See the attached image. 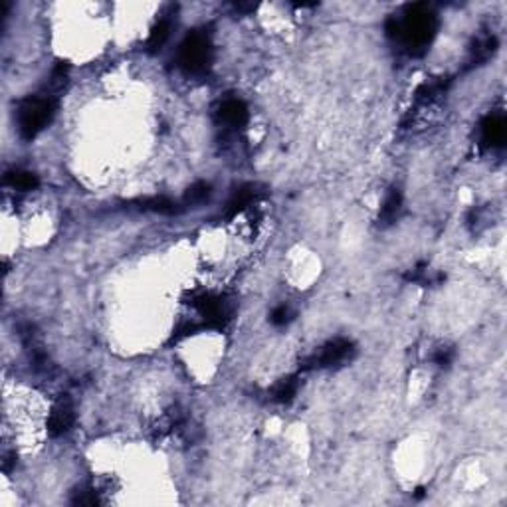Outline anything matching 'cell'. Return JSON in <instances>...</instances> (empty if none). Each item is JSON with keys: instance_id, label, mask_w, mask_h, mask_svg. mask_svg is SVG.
Listing matches in <instances>:
<instances>
[{"instance_id": "obj_12", "label": "cell", "mask_w": 507, "mask_h": 507, "mask_svg": "<svg viewBox=\"0 0 507 507\" xmlns=\"http://www.w3.org/2000/svg\"><path fill=\"white\" fill-rule=\"evenodd\" d=\"M298 388H300L298 377H288V379H284V381L275 384L274 390H272V398L275 402H289L291 398L298 395Z\"/></svg>"}, {"instance_id": "obj_6", "label": "cell", "mask_w": 507, "mask_h": 507, "mask_svg": "<svg viewBox=\"0 0 507 507\" xmlns=\"http://www.w3.org/2000/svg\"><path fill=\"white\" fill-rule=\"evenodd\" d=\"M76 420V411H74V402L68 395H62V397L55 400V404L52 406L50 412V418H48V432L52 436H62L69 432V428L74 426Z\"/></svg>"}, {"instance_id": "obj_17", "label": "cell", "mask_w": 507, "mask_h": 507, "mask_svg": "<svg viewBox=\"0 0 507 507\" xmlns=\"http://www.w3.org/2000/svg\"><path fill=\"white\" fill-rule=\"evenodd\" d=\"M454 359V349L450 347H440L438 353L434 355V361L438 363L440 367H448L450 363H452Z\"/></svg>"}, {"instance_id": "obj_9", "label": "cell", "mask_w": 507, "mask_h": 507, "mask_svg": "<svg viewBox=\"0 0 507 507\" xmlns=\"http://www.w3.org/2000/svg\"><path fill=\"white\" fill-rule=\"evenodd\" d=\"M4 184H8L10 189H16V191L28 192L38 189L40 180H38V177H36L34 173H30V171H20V169H16V171H8V173L4 175Z\"/></svg>"}, {"instance_id": "obj_5", "label": "cell", "mask_w": 507, "mask_h": 507, "mask_svg": "<svg viewBox=\"0 0 507 507\" xmlns=\"http://www.w3.org/2000/svg\"><path fill=\"white\" fill-rule=\"evenodd\" d=\"M192 305L198 309L200 316L205 317V327H208V329H222L232 319L230 305L218 295H210V293L198 295V298H194Z\"/></svg>"}, {"instance_id": "obj_10", "label": "cell", "mask_w": 507, "mask_h": 507, "mask_svg": "<svg viewBox=\"0 0 507 507\" xmlns=\"http://www.w3.org/2000/svg\"><path fill=\"white\" fill-rule=\"evenodd\" d=\"M254 200H256V189H254V187H244V189L236 191L232 198H230L228 206H226V218L238 216V214L244 212Z\"/></svg>"}, {"instance_id": "obj_14", "label": "cell", "mask_w": 507, "mask_h": 507, "mask_svg": "<svg viewBox=\"0 0 507 507\" xmlns=\"http://www.w3.org/2000/svg\"><path fill=\"white\" fill-rule=\"evenodd\" d=\"M141 208L145 210H153V212H161V214H175L177 212V205L169 198H147L141 203Z\"/></svg>"}, {"instance_id": "obj_2", "label": "cell", "mask_w": 507, "mask_h": 507, "mask_svg": "<svg viewBox=\"0 0 507 507\" xmlns=\"http://www.w3.org/2000/svg\"><path fill=\"white\" fill-rule=\"evenodd\" d=\"M55 108H58V103L54 97L50 96H34L24 99L16 111V123H18V131L22 139L32 141L36 137L42 129L52 121Z\"/></svg>"}, {"instance_id": "obj_8", "label": "cell", "mask_w": 507, "mask_h": 507, "mask_svg": "<svg viewBox=\"0 0 507 507\" xmlns=\"http://www.w3.org/2000/svg\"><path fill=\"white\" fill-rule=\"evenodd\" d=\"M507 127L506 119L501 115H490L481 123V141L488 147H501L506 143Z\"/></svg>"}, {"instance_id": "obj_1", "label": "cell", "mask_w": 507, "mask_h": 507, "mask_svg": "<svg viewBox=\"0 0 507 507\" xmlns=\"http://www.w3.org/2000/svg\"><path fill=\"white\" fill-rule=\"evenodd\" d=\"M438 18L436 12L426 4H411L400 14L386 22V34L400 42L411 54H420L436 36Z\"/></svg>"}, {"instance_id": "obj_3", "label": "cell", "mask_w": 507, "mask_h": 507, "mask_svg": "<svg viewBox=\"0 0 507 507\" xmlns=\"http://www.w3.org/2000/svg\"><path fill=\"white\" fill-rule=\"evenodd\" d=\"M214 48L206 30H192L178 50V66L191 76H200L210 68Z\"/></svg>"}, {"instance_id": "obj_11", "label": "cell", "mask_w": 507, "mask_h": 507, "mask_svg": "<svg viewBox=\"0 0 507 507\" xmlns=\"http://www.w3.org/2000/svg\"><path fill=\"white\" fill-rule=\"evenodd\" d=\"M400 208H402V194L397 189H393V191L386 194L383 208H381V220H383V224L395 222L398 218V214H400Z\"/></svg>"}, {"instance_id": "obj_13", "label": "cell", "mask_w": 507, "mask_h": 507, "mask_svg": "<svg viewBox=\"0 0 507 507\" xmlns=\"http://www.w3.org/2000/svg\"><path fill=\"white\" fill-rule=\"evenodd\" d=\"M171 36V22L169 20H161L157 26L151 30V36H149V42H147V48L149 52H157L165 46V42L169 40Z\"/></svg>"}, {"instance_id": "obj_16", "label": "cell", "mask_w": 507, "mask_h": 507, "mask_svg": "<svg viewBox=\"0 0 507 507\" xmlns=\"http://www.w3.org/2000/svg\"><path fill=\"white\" fill-rule=\"evenodd\" d=\"M289 319H291V309H289L288 305H280V307H275L274 311H272V316H270V321H272L274 325H286Z\"/></svg>"}, {"instance_id": "obj_4", "label": "cell", "mask_w": 507, "mask_h": 507, "mask_svg": "<svg viewBox=\"0 0 507 507\" xmlns=\"http://www.w3.org/2000/svg\"><path fill=\"white\" fill-rule=\"evenodd\" d=\"M355 353V345L347 339H335L323 345L321 349H317L313 355H309L302 363L303 370L311 369H327V367H335L341 365L345 361H349Z\"/></svg>"}, {"instance_id": "obj_7", "label": "cell", "mask_w": 507, "mask_h": 507, "mask_svg": "<svg viewBox=\"0 0 507 507\" xmlns=\"http://www.w3.org/2000/svg\"><path fill=\"white\" fill-rule=\"evenodd\" d=\"M218 119L220 123H224L226 127H234V129H240L248 123V108L242 99H226L222 105L218 108Z\"/></svg>"}, {"instance_id": "obj_15", "label": "cell", "mask_w": 507, "mask_h": 507, "mask_svg": "<svg viewBox=\"0 0 507 507\" xmlns=\"http://www.w3.org/2000/svg\"><path fill=\"white\" fill-rule=\"evenodd\" d=\"M208 196H210V184L208 182H194L191 189L187 191L184 200L191 203V205H198V203H205Z\"/></svg>"}]
</instances>
